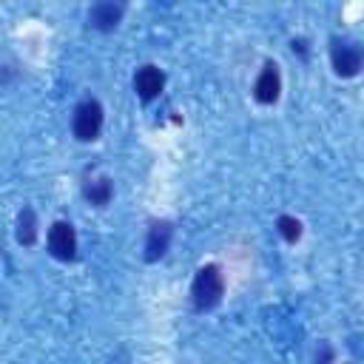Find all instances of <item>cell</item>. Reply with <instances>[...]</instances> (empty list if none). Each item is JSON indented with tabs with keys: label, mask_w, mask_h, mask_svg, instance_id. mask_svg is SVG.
Segmentation results:
<instances>
[{
	"label": "cell",
	"mask_w": 364,
	"mask_h": 364,
	"mask_svg": "<svg viewBox=\"0 0 364 364\" xmlns=\"http://www.w3.org/2000/svg\"><path fill=\"white\" fill-rule=\"evenodd\" d=\"M225 296V273L219 264H205L196 270L193 276V284H191V299H193V307L199 313L205 310H213Z\"/></svg>",
	"instance_id": "6da1fadb"
},
{
	"label": "cell",
	"mask_w": 364,
	"mask_h": 364,
	"mask_svg": "<svg viewBox=\"0 0 364 364\" xmlns=\"http://www.w3.org/2000/svg\"><path fill=\"white\" fill-rule=\"evenodd\" d=\"M74 136L80 142H94L102 131V105L97 100H82L74 108V119H71Z\"/></svg>",
	"instance_id": "7a4b0ae2"
},
{
	"label": "cell",
	"mask_w": 364,
	"mask_h": 364,
	"mask_svg": "<svg viewBox=\"0 0 364 364\" xmlns=\"http://www.w3.org/2000/svg\"><path fill=\"white\" fill-rule=\"evenodd\" d=\"M330 63L338 77H355L361 71V48L347 37L330 40Z\"/></svg>",
	"instance_id": "3957f363"
},
{
	"label": "cell",
	"mask_w": 364,
	"mask_h": 364,
	"mask_svg": "<svg viewBox=\"0 0 364 364\" xmlns=\"http://www.w3.org/2000/svg\"><path fill=\"white\" fill-rule=\"evenodd\" d=\"M48 250L60 262L77 259V233H74L71 222H54L51 225V230H48Z\"/></svg>",
	"instance_id": "277c9868"
},
{
	"label": "cell",
	"mask_w": 364,
	"mask_h": 364,
	"mask_svg": "<svg viewBox=\"0 0 364 364\" xmlns=\"http://www.w3.org/2000/svg\"><path fill=\"white\" fill-rule=\"evenodd\" d=\"M282 94V74H279V65L276 63H264V68L259 71L256 77V85H253V97L256 102L262 105H273Z\"/></svg>",
	"instance_id": "5b68a950"
},
{
	"label": "cell",
	"mask_w": 364,
	"mask_h": 364,
	"mask_svg": "<svg viewBox=\"0 0 364 364\" xmlns=\"http://www.w3.org/2000/svg\"><path fill=\"white\" fill-rule=\"evenodd\" d=\"M165 88V74H162V68H156V65H142V68H136V74H134V91L139 94V100H145V102H151L154 97H159V91Z\"/></svg>",
	"instance_id": "8992f818"
},
{
	"label": "cell",
	"mask_w": 364,
	"mask_h": 364,
	"mask_svg": "<svg viewBox=\"0 0 364 364\" xmlns=\"http://www.w3.org/2000/svg\"><path fill=\"white\" fill-rule=\"evenodd\" d=\"M171 236H173V228H171V222H154L151 225V230H148V239H145V262H159L165 253H168V247H171Z\"/></svg>",
	"instance_id": "52a82bcc"
},
{
	"label": "cell",
	"mask_w": 364,
	"mask_h": 364,
	"mask_svg": "<svg viewBox=\"0 0 364 364\" xmlns=\"http://www.w3.org/2000/svg\"><path fill=\"white\" fill-rule=\"evenodd\" d=\"M122 3H111V0H102V3H97V6H91V11H88V23L94 26V28H100V31H111V28H117V23L122 20Z\"/></svg>",
	"instance_id": "ba28073f"
},
{
	"label": "cell",
	"mask_w": 364,
	"mask_h": 364,
	"mask_svg": "<svg viewBox=\"0 0 364 364\" xmlns=\"http://www.w3.org/2000/svg\"><path fill=\"white\" fill-rule=\"evenodd\" d=\"M17 242L20 245H34L37 242V213L34 208H23L17 216Z\"/></svg>",
	"instance_id": "9c48e42d"
},
{
	"label": "cell",
	"mask_w": 364,
	"mask_h": 364,
	"mask_svg": "<svg viewBox=\"0 0 364 364\" xmlns=\"http://www.w3.org/2000/svg\"><path fill=\"white\" fill-rule=\"evenodd\" d=\"M85 199L91 202V205H97V208H102V205H108L111 202V193H114V185H111V179H94V182H88L85 185Z\"/></svg>",
	"instance_id": "30bf717a"
},
{
	"label": "cell",
	"mask_w": 364,
	"mask_h": 364,
	"mask_svg": "<svg viewBox=\"0 0 364 364\" xmlns=\"http://www.w3.org/2000/svg\"><path fill=\"white\" fill-rule=\"evenodd\" d=\"M276 228H279V233H282V239L284 242H299L301 239V222L296 219V216H279V222H276Z\"/></svg>",
	"instance_id": "8fae6325"
},
{
	"label": "cell",
	"mask_w": 364,
	"mask_h": 364,
	"mask_svg": "<svg viewBox=\"0 0 364 364\" xmlns=\"http://www.w3.org/2000/svg\"><path fill=\"white\" fill-rule=\"evenodd\" d=\"M330 361H333V350L321 344V355H316V364H330Z\"/></svg>",
	"instance_id": "7c38bea8"
}]
</instances>
